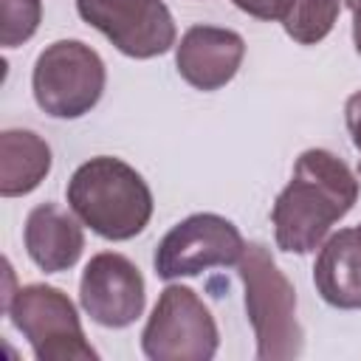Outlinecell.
Listing matches in <instances>:
<instances>
[{
    "mask_svg": "<svg viewBox=\"0 0 361 361\" xmlns=\"http://www.w3.org/2000/svg\"><path fill=\"white\" fill-rule=\"evenodd\" d=\"M344 121H347V130L353 135L355 149L361 152V90H355L347 99V104H344Z\"/></svg>",
    "mask_w": 361,
    "mask_h": 361,
    "instance_id": "e0dca14e",
    "label": "cell"
},
{
    "mask_svg": "<svg viewBox=\"0 0 361 361\" xmlns=\"http://www.w3.org/2000/svg\"><path fill=\"white\" fill-rule=\"evenodd\" d=\"M65 197L82 226L113 243L133 240L152 217V192L147 180L113 155H96L76 166Z\"/></svg>",
    "mask_w": 361,
    "mask_h": 361,
    "instance_id": "7a4b0ae2",
    "label": "cell"
},
{
    "mask_svg": "<svg viewBox=\"0 0 361 361\" xmlns=\"http://www.w3.org/2000/svg\"><path fill=\"white\" fill-rule=\"evenodd\" d=\"M82 310L102 327H130L147 302V288L141 271L116 251H102L90 257L79 279Z\"/></svg>",
    "mask_w": 361,
    "mask_h": 361,
    "instance_id": "9c48e42d",
    "label": "cell"
},
{
    "mask_svg": "<svg viewBox=\"0 0 361 361\" xmlns=\"http://www.w3.org/2000/svg\"><path fill=\"white\" fill-rule=\"evenodd\" d=\"M231 3L257 20H282L290 6V0H231Z\"/></svg>",
    "mask_w": 361,
    "mask_h": 361,
    "instance_id": "2e32d148",
    "label": "cell"
},
{
    "mask_svg": "<svg viewBox=\"0 0 361 361\" xmlns=\"http://www.w3.org/2000/svg\"><path fill=\"white\" fill-rule=\"evenodd\" d=\"M245 56V42L231 28L192 25L175 45L178 73L197 90H220L228 85Z\"/></svg>",
    "mask_w": 361,
    "mask_h": 361,
    "instance_id": "30bf717a",
    "label": "cell"
},
{
    "mask_svg": "<svg viewBox=\"0 0 361 361\" xmlns=\"http://www.w3.org/2000/svg\"><path fill=\"white\" fill-rule=\"evenodd\" d=\"M11 324L28 338L37 361H96L99 353L85 338L76 305L54 285H23L6 307Z\"/></svg>",
    "mask_w": 361,
    "mask_h": 361,
    "instance_id": "5b68a950",
    "label": "cell"
},
{
    "mask_svg": "<svg viewBox=\"0 0 361 361\" xmlns=\"http://www.w3.org/2000/svg\"><path fill=\"white\" fill-rule=\"evenodd\" d=\"M79 17L124 56L152 59L175 45V20L161 0H76Z\"/></svg>",
    "mask_w": 361,
    "mask_h": 361,
    "instance_id": "ba28073f",
    "label": "cell"
},
{
    "mask_svg": "<svg viewBox=\"0 0 361 361\" xmlns=\"http://www.w3.org/2000/svg\"><path fill=\"white\" fill-rule=\"evenodd\" d=\"M355 200L358 180L350 166L330 149H305L296 158L290 183L276 195L271 209L276 245L288 254L316 251Z\"/></svg>",
    "mask_w": 361,
    "mask_h": 361,
    "instance_id": "6da1fadb",
    "label": "cell"
},
{
    "mask_svg": "<svg viewBox=\"0 0 361 361\" xmlns=\"http://www.w3.org/2000/svg\"><path fill=\"white\" fill-rule=\"evenodd\" d=\"M3 8V48H17L25 39H31L42 20V3L39 0H0Z\"/></svg>",
    "mask_w": 361,
    "mask_h": 361,
    "instance_id": "9a60e30c",
    "label": "cell"
},
{
    "mask_svg": "<svg viewBox=\"0 0 361 361\" xmlns=\"http://www.w3.org/2000/svg\"><path fill=\"white\" fill-rule=\"evenodd\" d=\"M358 175H361V158H358Z\"/></svg>",
    "mask_w": 361,
    "mask_h": 361,
    "instance_id": "ffe728a7",
    "label": "cell"
},
{
    "mask_svg": "<svg viewBox=\"0 0 361 361\" xmlns=\"http://www.w3.org/2000/svg\"><path fill=\"white\" fill-rule=\"evenodd\" d=\"M353 42H355V51L361 54V8L353 11Z\"/></svg>",
    "mask_w": 361,
    "mask_h": 361,
    "instance_id": "ac0fdd59",
    "label": "cell"
},
{
    "mask_svg": "<svg viewBox=\"0 0 361 361\" xmlns=\"http://www.w3.org/2000/svg\"><path fill=\"white\" fill-rule=\"evenodd\" d=\"M358 228H361V226H358Z\"/></svg>",
    "mask_w": 361,
    "mask_h": 361,
    "instance_id": "44dd1931",
    "label": "cell"
},
{
    "mask_svg": "<svg viewBox=\"0 0 361 361\" xmlns=\"http://www.w3.org/2000/svg\"><path fill=\"white\" fill-rule=\"evenodd\" d=\"M344 3H347V8H350V11H355V8H361V0H344Z\"/></svg>",
    "mask_w": 361,
    "mask_h": 361,
    "instance_id": "d6986e66",
    "label": "cell"
},
{
    "mask_svg": "<svg viewBox=\"0 0 361 361\" xmlns=\"http://www.w3.org/2000/svg\"><path fill=\"white\" fill-rule=\"evenodd\" d=\"M243 248V234L231 220L200 212L189 214L161 237L152 265L161 279H180L195 276L206 268L237 265Z\"/></svg>",
    "mask_w": 361,
    "mask_h": 361,
    "instance_id": "52a82bcc",
    "label": "cell"
},
{
    "mask_svg": "<svg viewBox=\"0 0 361 361\" xmlns=\"http://www.w3.org/2000/svg\"><path fill=\"white\" fill-rule=\"evenodd\" d=\"M338 11H341V0H290L279 23L293 42L316 45L333 31Z\"/></svg>",
    "mask_w": 361,
    "mask_h": 361,
    "instance_id": "5bb4252c",
    "label": "cell"
},
{
    "mask_svg": "<svg viewBox=\"0 0 361 361\" xmlns=\"http://www.w3.org/2000/svg\"><path fill=\"white\" fill-rule=\"evenodd\" d=\"M220 333L203 299L186 285H166L141 333V350L149 361H209Z\"/></svg>",
    "mask_w": 361,
    "mask_h": 361,
    "instance_id": "8992f818",
    "label": "cell"
},
{
    "mask_svg": "<svg viewBox=\"0 0 361 361\" xmlns=\"http://www.w3.org/2000/svg\"><path fill=\"white\" fill-rule=\"evenodd\" d=\"M23 240L31 262L45 274H59L73 268L85 248L79 217L68 214L56 203H39L28 212Z\"/></svg>",
    "mask_w": 361,
    "mask_h": 361,
    "instance_id": "8fae6325",
    "label": "cell"
},
{
    "mask_svg": "<svg viewBox=\"0 0 361 361\" xmlns=\"http://www.w3.org/2000/svg\"><path fill=\"white\" fill-rule=\"evenodd\" d=\"M51 172V147L31 130L0 133V195L20 197L34 192Z\"/></svg>",
    "mask_w": 361,
    "mask_h": 361,
    "instance_id": "4fadbf2b",
    "label": "cell"
},
{
    "mask_svg": "<svg viewBox=\"0 0 361 361\" xmlns=\"http://www.w3.org/2000/svg\"><path fill=\"white\" fill-rule=\"evenodd\" d=\"M313 285L333 307H361V228H341L319 245Z\"/></svg>",
    "mask_w": 361,
    "mask_h": 361,
    "instance_id": "7c38bea8",
    "label": "cell"
},
{
    "mask_svg": "<svg viewBox=\"0 0 361 361\" xmlns=\"http://www.w3.org/2000/svg\"><path fill=\"white\" fill-rule=\"evenodd\" d=\"M107 71L102 56L82 39H56L34 62L31 87L39 110L51 118H79L104 93Z\"/></svg>",
    "mask_w": 361,
    "mask_h": 361,
    "instance_id": "277c9868",
    "label": "cell"
},
{
    "mask_svg": "<svg viewBox=\"0 0 361 361\" xmlns=\"http://www.w3.org/2000/svg\"><path fill=\"white\" fill-rule=\"evenodd\" d=\"M245 310L259 361H288L302 353L305 333L296 319V290L262 243H248L237 259Z\"/></svg>",
    "mask_w": 361,
    "mask_h": 361,
    "instance_id": "3957f363",
    "label": "cell"
}]
</instances>
